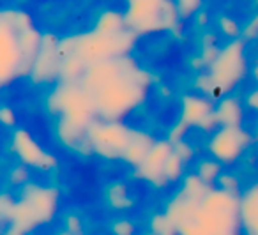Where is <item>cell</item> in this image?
Masks as SVG:
<instances>
[{
	"instance_id": "obj_21",
	"label": "cell",
	"mask_w": 258,
	"mask_h": 235,
	"mask_svg": "<svg viewBox=\"0 0 258 235\" xmlns=\"http://www.w3.org/2000/svg\"><path fill=\"white\" fill-rule=\"evenodd\" d=\"M149 231L154 235H177L175 224L170 221L165 212L154 214L149 221Z\"/></svg>"
},
{
	"instance_id": "obj_28",
	"label": "cell",
	"mask_w": 258,
	"mask_h": 235,
	"mask_svg": "<svg viewBox=\"0 0 258 235\" xmlns=\"http://www.w3.org/2000/svg\"><path fill=\"white\" fill-rule=\"evenodd\" d=\"M258 37V15H254L249 20V23H246V27H242V39H254Z\"/></svg>"
},
{
	"instance_id": "obj_3",
	"label": "cell",
	"mask_w": 258,
	"mask_h": 235,
	"mask_svg": "<svg viewBox=\"0 0 258 235\" xmlns=\"http://www.w3.org/2000/svg\"><path fill=\"white\" fill-rule=\"evenodd\" d=\"M137 34L125 30L122 34L106 36L96 30L60 41V53H73L85 64V68L110 58L124 57L135 46Z\"/></svg>"
},
{
	"instance_id": "obj_14",
	"label": "cell",
	"mask_w": 258,
	"mask_h": 235,
	"mask_svg": "<svg viewBox=\"0 0 258 235\" xmlns=\"http://www.w3.org/2000/svg\"><path fill=\"white\" fill-rule=\"evenodd\" d=\"M214 108L212 101L204 94H186L180 101V122H184L187 128H200L214 113Z\"/></svg>"
},
{
	"instance_id": "obj_22",
	"label": "cell",
	"mask_w": 258,
	"mask_h": 235,
	"mask_svg": "<svg viewBox=\"0 0 258 235\" xmlns=\"http://www.w3.org/2000/svg\"><path fill=\"white\" fill-rule=\"evenodd\" d=\"M184 163H186V161H184L182 157L175 152V149H173L172 156L168 157V161H166V166H165V179H166V182H168V184H170V182H177L180 177H182Z\"/></svg>"
},
{
	"instance_id": "obj_9",
	"label": "cell",
	"mask_w": 258,
	"mask_h": 235,
	"mask_svg": "<svg viewBox=\"0 0 258 235\" xmlns=\"http://www.w3.org/2000/svg\"><path fill=\"white\" fill-rule=\"evenodd\" d=\"M249 140L251 136L244 131L242 126L240 128L219 126L209 140L207 150L211 157H214L221 164H230L242 156L246 147L249 145Z\"/></svg>"
},
{
	"instance_id": "obj_16",
	"label": "cell",
	"mask_w": 258,
	"mask_h": 235,
	"mask_svg": "<svg viewBox=\"0 0 258 235\" xmlns=\"http://www.w3.org/2000/svg\"><path fill=\"white\" fill-rule=\"evenodd\" d=\"M154 143H156V140L152 138L149 133L137 131V129H135L133 136H131V142H129V145H127V149H125L122 159H124L125 163L133 164V166L138 168L142 163H144V159L147 157L149 150L152 149Z\"/></svg>"
},
{
	"instance_id": "obj_25",
	"label": "cell",
	"mask_w": 258,
	"mask_h": 235,
	"mask_svg": "<svg viewBox=\"0 0 258 235\" xmlns=\"http://www.w3.org/2000/svg\"><path fill=\"white\" fill-rule=\"evenodd\" d=\"M219 29H221V32L225 34L226 37H230V39H237V37L242 36L240 25L237 22H233L232 18H228V16H221V20H219Z\"/></svg>"
},
{
	"instance_id": "obj_26",
	"label": "cell",
	"mask_w": 258,
	"mask_h": 235,
	"mask_svg": "<svg viewBox=\"0 0 258 235\" xmlns=\"http://www.w3.org/2000/svg\"><path fill=\"white\" fill-rule=\"evenodd\" d=\"M218 188H223V189H226V191H230V193L240 195V191H239V181H237V179L233 177V175H230V173H223L221 177H219Z\"/></svg>"
},
{
	"instance_id": "obj_31",
	"label": "cell",
	"mask_w": 258,
	"mask_h": 235,
	"mask_svg": "<svg viewBox=\"0 0 258 235\" xmlns=\"http://www.w3.org/2000/svg\"><path fill=\"white\" fill-rule=\"evenodd\" d=\"M4 235H27V233H25V231L20 230V228H16V226H13V224H9V226L4 230Z\"/></svg>"
},
{
	"instance_id": "obj_20",
	"label": "cell",
	"mask_w": 258,
	"mask_h": 235,
	"mask_svg": "<svg viewBox=\"0 0 258 235\" xmlns=\"http://www.w3.org/2000/svg\"><path fill=\"white\" fill-rule=\"evenodd\" d=\"M195 173L204 182H207L209 186H214V184H218L219 177L223 175V164L219 163V161H216L214 157L200 159L197 164V171H195Z\"/></svg>"
},
{
	"instance_id": "obj_7",
	"label": "cell",
	"mask_w": 258,
	"mask_h": 235,
	"mask_svg": "<svg viewBox=\"0 0 258 235\" xmlns=\"http://www.w3.org/2000/svg\"><path fill=\"white\" fill-rule=\"evenodd\" d=\"M246 73V41L242 37H237L228 41L219 51H216V57L209 64L207 75L214 83L218 97L221 99L225 94H228L242 82Z\"/></svg>"
},
{
	"instance_id": "obj_1",
	"label": "cell",
	"mask_w": 258,
	"mask_h": 235,
	"mask_svg": "<svg viewBox=\"0 0 258 235\" xmlns=\"http://www.w3.org/2000/svg\"><path fill=\"white\" fill-rule=\"evenodd\" d=\"M90 103L101 121H122L147 96L149 75L129 57H117L92 64L82 80Z\"/></svg>"
},
{
	"instance_id": "obj_19",
	"label": "cell",
	"mask_w": 258,
	"mask_h": 235,
	"mask_svg": "<svg viewBox=\"0 0 258 235\" xmlns=\"http://www.w3.org/2000/svg\"><path fill=\"white\" fill-rule=\"evenodd\" d=\"M106 202L113 210H127L133 207V198L129 196L127 186L122 182H113L106 189Z\"/></svg>"
},
{
	"instance_id": "obj_24",
	"label": "cell",
	"mask_w": 258,
	"mask_h": 235,
	"mask_svg": "<svg viewBox=\"0 0 258 235\" xmlns=\"http://www.w3.org/2000/svg\"><path fill=\"white\" fill-rule=\"evenodd\" d=\"M204 0H175L177 11H179V18H191L200 11Z\"/></svg>"
},
{
	"instance_id": "obj_27",
	"label": "cell",
	"mask_w": 258,
	"mask_h": 235,
	"mask_svg": "<svg viewBox=\"0 0 258 235\" xmlns=\"http://www.w3.org/2000/svg\"><path fill=\"white\" fill-rule=\"evenodd\" d=\"M64 230L71 231V233H75V235H82V231H83L82 219H80L78 216H75V214H69V216H66V219H64Z\"/></svg>"
},
{
	"instance_id": "obj_33",
	"label": "cell",
	"mask_w": 258,
	"mask_h": 235,
	"mask_svg": "<svg viewBox=\"0 0 258 235\" xmlns=\"http://www.w3.org/2000/svg\"><path fill=\"white\" fill-rule=\"evenodd\" d=\"M55 235H75V233H71V231H68V230H60V231H57Z\"/></svg>"
},
{
	"instance_id": "obj_18",
	"label": "cell",
	"mask_w": 258,
	"mask_h": 235,
	"mask_svg": "<svg viewBox=\"0 0 258 235\" xmlns=\"http://www.w3.org/2000/svg\"><path fill=\"white\" fill-rule=\"evenodd\" d=\"M94 30L99 34H106V36H115V34H122L129 29H127V25H125L124 13L104 11L103 15L97 18Z\"/></svg>"
},
{
	"instance_id": "obj_29",
	"label": "cell",
	"mask_w": 258,
	"mask_h": 235,
	"mask_svg": "<svg viewBox=\"0 0 258 235\" xmlns=\"http://www.w3.org/2000/svg\"><path fill=\"white\" fill-rule=\"evenodd\" d=\"M0 121H2V124H4L6 128H15L16 115H15V111H13V108H9L8 104H4L2 110H0Z\"/></svg>"
},
{
	"instance_id": "obj_12",
	"label": "cell",
	"mask_w": 258,
	"mask_h": 235,
	"mask_svg": "<svg viewBox=\"0 0 258 235\" xmlns=\"http://www.w3.org/2000/svg\"><path fill=\"white\" fill-rule=\"evenodd\" d=\"M172 152H173V143L170 140H156V143L149 150L144 163L137 168L138 177L151 182L156 188L168 186V182L165 179V166L168 157L172 156Z\"/></svg>"
},
{
	"instance_id": "obj_6",
	"label": "cell",
	"mask_w": 258,
	"mask_h": 235,
	"mask_svg": "<svg viewBox=\"0 0 258 235\" xmlns=\"http://www.w3.org/2000/svg\"><path fill=\"white\" fill-rule=\"evenodd\" d=\"M124 20L137 36L168 30L179 18L175 0H124Z\"/></svg>"
},
{
	"instance_id": "obj_35",
	"label": "cell",
	"mask_w": 258,
	"mask_h": 235,
	"mask_svg": "<svg viewBox=\"0 0 258 235\" xmlns=\"http://www.w3.org/2000/svg\"><path fill=\"white\" fill-rule=\"evenodd\" d=\"M145 235H154V233H151V231H147V233H145Z\"/></svg>"
},
{
	"instance_id": "obj_23",
	"label": "cell",
	"mask_w": 258,
	"mask_h": 235,
	"mask_svg": "<svg viewBox=\"0 0 258 235\" xmlns=\"http://www.w3.org/2000/svg\"><path fill=\"white\" fill-rule=\"evenodd\" d=\"M110 233L111 235H135L137 233V226L131 219L127 217H118L110 223Z\"/></svg>"
},
{
	"instance_id": "obj_10",
	"label": "cell",
	"mask_w": 258,
	"mask_h": 235,
	"mask_svg": "<svg viewBox=\"0 0 258 235\" xmlns=\"http://www.w3.org/2000/svg\"><path fill=\"white\" fill-rule=\"evenodd\" d=\"M18 76H23L18 30L0 20V83L9 85V82Z\"/></svg>"
},
{
	"instance_id": "obj_11",
	"label": "cell",
	"mask_w": 258,
	"mask_h": 235,
	"mask_svg": "<svg viewBox=\"0 0 258 235\" xmlns=\"http://www.w3.org/2000/svg\"><path fill=\"white\" fill-rule=\"evenodd\" d=\"M11 145L16 157L25 166H30L34 170H43V171H48L57 166V159L46 149H43L39 145V142L27 129L15 128V131L11 135Z\"/></svg>"
},
{
	"instance_id": "obj_30",
	"label": "cell",
	"mask_w": 258,
	"mask_h": 235,
	"mask_svg": "<svg viewBox=\"0 0 258 235\" xmlns=\"http://www.w3.org/2000/svg\"><path fill=\"white\" fill-rule=\"evenodd\" d=\"M173 149H175V152L179 154L184 161H187V159H191V157H193V149H191V147L187 145V142H184V140L173 143Z\"/></svg>"
},
{
	"instance_id": "obj_32",
	"label": "cell",
	"mask_w": 258,
	"mask_h": 235,
	"mask_svg": "<svg viewBox=\"0 0 258 235\" xmlns=\"http://www.w3.org/2000/svg\"><path fill=\"white\" fill-rule=\"evenodd\" d=\"M253 76H254V80H256V83H258V57H256V64H254V69H253Z\"/></svg>"
},
{
	"instance_id": "obj_4",
	"label": "cell",
	"mask_w": 258,
	"mask_h": 235,
	"mask_svg": "<svg viewBox=\"0 0 258 235\" xmlns=\"http://www.w3.org/2000/svg\"><path fill=\"white\" fill-rule=\"evenodd\" d=\"M58 209V191L50 186L27 182L20 198L16 200L9 224L30 233L36 228L48 224Z\"/></svg>"
},
{
	"instance_id": "obj_17",
	"label": "cell",
	"mask_w": 258,
	"mask_h": 235,
	"mask_svg": "<svg viewBox=\"0 0 258 235\" xmlns=\"http://www.w3.org/2000/svg\"><path fill=\"white\" fill-rule=\"evenodd\" d=\"M216 117H218L219 126H232V128H240L244 119L242 103L235 97L225 96L216 104Z\"/></svg>"
},
{
	"instance_id": "obj_13",
	"label": "cell",
	"mask_w": 258,
	"mask_h": 235,
	"mask_svg": "<svg viewBox=\"0 0 258 235\" xmlns=\"http://www.w3.org/2000/svg\"><path fill=\"white\" fill-rule=\"evenodd\" d=\"M60 41L51 36H43V46L32 68L34 82H46L57 78L60 73Z\"/></svg>"
},
{
	"instance_id": "obj_8",
	"label": "cell",
	"mask_w": 258,
	"mask_h": 235,
	"mask_svg": "<svg viewBox=\"0 0 258 235\" xmlns=\"http://www.w3.org/2000/svg\"><path fill=\"white\" fill-rule=\"evenodd\" d=\"M133 131L120 121H94L87 133L90 150L104 159H122Z\"/></svg>"
},
{
	"instance_id": "obj_34",
	"label": "cell",
	"mask_w": 258,
	"mask_h": 235,
	"mask_svg": "<svg viewBox=\"0 0 258 235\" xmlns=\"http://www.w3.org/2000/svg\"><path fill=\"white\" fill-rule=\"evenodd\" d=\"M254 136H256V140H258V124H256V129H254Z\"/></svg>"
},
{
	"instance_id": "obj_15",
	"label": "cell",
	"mask_w": 258,
	"mask_h": 235,
	"mask_svg": "<svg viewBox=\"0 0 258 235\" xmlns=\"http://www.w3.org/2000/svg\"><path fill=\"white\" fill-rule=\"evenodd\" d=\"M240 223L244 235H258V182L240 193Z\"/></svg>"
},
{
	"instance_id": "obj_2",
	"label": "cell",
	"mask_w": 258,
	"mask_h": 235,
	"mask_svg": "<svg viewBox=\"0 0 258 235\" xmlns=\"http://www.w3.org/2000/svg\"><path fill=\"white\" fill-rule=\"evenodd\" d=\"M177 235H244L240 223V195L211 188L200 200L177 193L165 207Z\"/></svg>"
},
{
	"instance_id": "obj_5",
	"label": "cell",
	"mask_w": 258,
	"mask_h": 235,
	"mask_svg": "<svg viewBox=\"0 0 258 235\" xmlns=\"http://www.w3.org/2000/svg\"><path fill=\"white\" fill-rule=\"evenodd\" d=\"M51 113L58 115V126L89 131L96 111L80 82H60L48 99Z\"/></svg>"
}]
</instances>
